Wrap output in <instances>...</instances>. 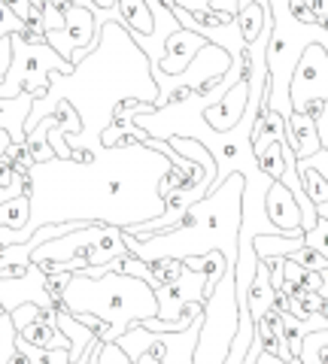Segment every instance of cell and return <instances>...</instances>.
<instances>
[{
  "label": "cell",
  "mask_w": 328,
  "mask_h": 364,
  "mask_svg": "<svg viewBox=\"0 0 328 364\" xmlns=\"http://www.w3.org/2000/svg\"><path fill=\"white\" fill-rule=\"evenodd\" d=\"M304 246H310V249H316V252H322L328 258V219L319 215L310 231H304Z\"/></svg>",
  "instance_id": "cell-17"
},
{
  "label": "cell",
  "mask_w": 328,
  "mask_h": 364,
  "mask_svg": "<svg viewBox=\"0 0 328 364\" xmlns=\"http://www.w3.org/2000/svg\"><path fill=\"white\" fill-rule=\"evenodd\" d=\"M4 4H6L9 9H13V13H16L21 21H25V18L31 16V0H4Z\"/></svg>",
  "instance_id": "cell-22"
},
{
  "label": "cell",
  "mask_w": 328,
  "mask_h": 364,
  "mask_svg": "<svg viewBox=\"0 0 328 364\" xmlns=\"http://www.w3.org/2000/svg\"><path fill=\"white\" fill-rule=\"evenodd\" d=\"M16 349L28 358V364H70V349L58 346V349H40V346H31L28 340H21L16 334Z\"/></svg>",
  "instance_id": "cell-14"
},
{
  "label": "cell",
  "mask_w": 328,
  "mask_h": 364,
  "mask_svg": "<svg viewBox=\"0 0 328 364\" xmlns=\"http://www.w3.org/2000/svg\"><path fill=\"white\" fill-rule=\"evenodd\" d=\"M95 364H134V361H131L128 352L116 343V340H110V343H100L97 346Z\"/></svg>",
  "instance_id": "cell-18"
},
{
  "label": "cell",
  "mask_w": 328,
  "mask_h": 364,
  "mask_svg": "<svg viewBox=\"0 0 328 364\" xmlns=\"http://www.w3.org/2000/svg\"><path fill=\"white\" fill-rule=\"evenodd\" d=\"M286 143L292 146L295 158H307L313 152H319V134H316V122L307 112H292L286 119Z\"/></svg>",
  "instance_id": "cell-7"
},
{
  "label": "cell",
  "mask_w": 328,
  "mask_h": 364,
  "mask_svg": "<svg viewBox=\"0 0 328 364\" xmlns=\"http://www.w3.org/2000/svg\"><path fill=\"white\" fill-rule=\"evenodd\" d=\"M6 198H9V195H6V191H4V188H0V203H4Z\"/></svg>",
  "instance_id": "cell-29"
},
{
  "label": "cell",
  "mask_w": 328,
  "mask_h": 364,
  "mask_svg": "<svg viewBox=\"0 0 328 364\" xmlns=\"http://www.w3.org/2000/svg\"><path fill=\"white\" fill-rule=\"evenodd\" d=\"M304 246V234L301 237H286V234H258L253 240V249H255V258L258 261H268V258H286L292 255L295 249Z\"/></svg>",
  "instance_id": "cell-10"
},
{
  "label": "cell",
  "mask_w": 328,
  "mask_h": 364,
  "mask_svg": "<svg viewBox=\"0 0 328 364\" xmlns=\"http://www.w3.org/2000/svg\"><path fill=\"white\" fill-rule=\"evenodd\" d=\"M286 258H292L295 264H301L304 270H313V273H322L328 267V258L322 252H316V249H310V246H301V249H295V252L286 255Z\"/></svg>",
  "instance_id": "cell-16"
},
{
  "label": "cell",
  "mask_w": 328,
  "mask_h": 364,
  "mask_svg": "<svg viewBox=\"0 0 328 364\" xmlns=\"http://www.w3.org/2000/svg\"><path fill=\"white\" fill-rule=\"evenodd\" d=\"M265 213H268V219L274 222L280 231H286V234H304L301 231V207H298V200L295 195L282 186V182H270L268 191H265Z\"/></svg>",
  "instance_id": "cell-6"
},
{
  "label": "cell",
  "mask_w": 328,
  "mask_h": 364,
  "mask_svg": "<svg viewBox=\"0 0 328 364\" xmlns=\"http://www.w3.org/2000/svg\"><path fill=\"white\" fill-rule=\"evenodd\" d=\"M289 100L292 112H307V116H319L322 104L328 100V52L325 46L310 43L301 52L289 82Z\"/></svg>",
  "instance_id": "cell-2"
},
{
  "label": "cell",
  "mask_w": 328,
  "mask_h": 364,
  "mask_svg": "<svg viewBox=\"0 0 328 364\" xmlns=\"http://www.w3.org/2000/svg\"><path fill=\"white\" fill-rule=\"evenodd\" d=\"M13 146H16L13 134H9L6 128H0V158H6L9 152H13Z\"/></svg>",
  "instance_id": "cell-23"
},
{
  "label": "cell",
  "mask_w": 328,
  "mask_h": 364,
  "mask_svg": "<svg viewBox=\"0 0 328 364\" xmlns=\"http://www.w3.org/2000/svg\"><path fill=\"white\" fill-rule=\"evenodd\" d=\"M97 9H107V13H116V0H92Z\"/></svg>",
  "instance_id": "cell-27"
},
{
  "label": "cell",
  "mask_w": 328,
  "mask_h": 364,
  "mask_svg": "<svg viewBox=\"0 0 328 364\" xmlns=\"http://www.w3.org/2000/svg\"><path fill=\"white\" fill-rule=\"evenodd\" d=\"M203 46H207V40H203L201 33H195V31L176 28L174 33H167L162 58H158V64L152 67L155 82H164V79H179L189 70V64L195 61V55L203 49Z\"/></svg>",
  "instance_id": "cell-5"
},
{
  "label": "cell",
  "mask_w": 328,
  "mask_h": 364,
  "mask_svg": "<svg viewBox=\"0 0 328 364\" xmlns=\"http://www.w3.org/2000/svg\"><path fill=\"white\" fill-rule=\"evenodd\" d=\"M21 340H28L31 346H40V349H58V346H67L70 349V340L61 334V328L55 322H31L18 331Z\"/></svg>",
  "instance_id": "cell-11"
},
{
  "label": "cell",
  "mask_w": 328,
  "mask_h": 364,
  "mask_svg": "<svg viewBox=\"0 0 328 364\" xmlns=\"http://www.w3.org/2000/svg\"><path fill=\"white\" fill-rule=\"evenodd\" d=\"M33 109L31 91H18L16 97H0V128L13 134L16 143H25V122Z\"/></svg>",
  "instance_id": "cell-8"
},
{
  "label": "cell",
  "mask_w": 328,
  "mask_h": 364,
  "mask_svg": "<svg viewBox=\"0 0 328 364\" xmlns=\"http://www.w3.org/2000/svg\"><path fill=\"white\" fill-rule=\"evenodd\" d=\"M25 31V21H21L13 9H9L4 0H0V37H9V33H21Z\"/></svg>",
  "instance_id": "cell-19"
},
{
  "label": "cell",
  "mask_w": 328,
  "mask_h": 364,
  "mask_svg": "<svg viewBox=\"0 0 328 364\" xmlns=\"http://www.w3.org/2000/svg\"><path fill=\"white\" fill-rule=\"evenodd\" d=\"M46 43L55 52L67 58L73 67H79V61H85L88 55L97 49L100 43V25L95 21L92 9L70 4L67 6V25L64 31H46Z\"/></svg>",
  "instance_id": "cell-3"
},
{
  "label": "cell",
  "mask_w": 328,
  "mask_h": 364,
  "mask_svg": "<svg viewBox=\"0 0 328 364\" xmlns=\"http://www.w3.org/2000/svg\"><path fill=\"white\" fill-rule=\"evenodd\" d=\"M155 301H158V316H162L164 322H174V318H179V310H183L186 304H191V301L207 304V273L186 267L176 282H167V286L155 289Z\"/></svg>",
  "instance_id": "cell-4"
},
{
  "label": "cell",
  "mask_w": 328,
  "mask_h": 364,
  "mask_svg": "<svg viewBox=\"0 0 328 364\" xmlns=\"http://www.w3.org/2000/svg\"><path fill=\"white\" fill-rule=\"evenodd\" d=\"M265 25H270L268 6H262V4H243L240 9H237V28H240L243 43H255Z\"/></svg>",
  "instance_id": "cell-12"
},
{
  "label": "cell",
  "mask_w": 328,
  "mask_h": 364,
  "mask_svg": "<svg viewBox=\"0 0 328 364\" xmlns=\"http://www.w3.org/2000/svg\"><path fill=\"white\" fill-rule=\"evenodd\" d=\"M176 6L189 9V13H198V9H210V0H174Z\"/></svg>",
  "instance_id": "cell-24"
},
{
  "label": "cell",
  "mask_w": 328,
  "mask_h": 364,
  "mask_svg": "<svg viewBox=\"0 0 328 364\" xmlns=\"http://www.w3.org/2000/svg\"><path fill=\"white\" fill-rule=\"evenodd\" d=\"M119 25L134 31V37H152L155 33V16L146 0H116Z\"/></svg>",
  "instance_id": "cell-9"
},
{
  "label": "cell",
  "mask_w": 328,
  "mask_h": 364,
  "mask_svg": "<svg viewBox=\"0 0 328 364\" xmlns=\"http://www.w3.org/2000/svg\"><path fill=\"white\" fill-rule=\"evenodd\" d=\"M16 325H13V316L6 310H0V364H9L16 355Z\"/></svg>",
  "instance_id": "cell-15"
},
{
  "label": "cell",
  "mask_w": 328,
  "mask_h": 364,
  "mask_svg": "<svg viewBox=\"0 0 328 364\" xmlns=\"http://www.w3.org/2000/svg\"><path fill=\"white\" fill-rule=\"evenodd\" d=\"M210 9H219V13L237 16V0H210Z\"/></svg>",
  "instance_id": "cell-25"
},
{
  "label": "cell",
  "mask_w": 328,
  "mask_h": 364,
  "mask_svg": "<svg viewBox=\"0 0 328 364\" xmlns=\"http://www.w3.org/2000/svg\"><path fill=\"white\" fill-rule=\"evenodd\" d=\"M313 122H316V134H319V146H322V149H328V100L322 104L319 116H316Z\"/></svg>",
  "instance_id": "cell-20"
},
{
  "label": "cell",
  "mask_w": 328,
  "mask_h": 364,
  "mask_svg": "<svg viewBox=\"0 0 328 364\" xmlns=\"http://www.w3.org/2000/svg\"><path fill=\"white\" fill-rule=\"evenodd\" d=\"M9 64H13V33L0 37V73H6Z\"/></svg>",
  "instance_id": "cell-21"
},
{
  "label": "cell",
  "mask_w": 328,
  "mask_h": 364,
  "mask_svg": "<svg viewBox=\"0 0 328 364\" xmlns=\"http://www.w3.org/2000/svg\"><path fill=\"white\" fill-rule=\"evenodd\" d=\"M28 225H31V198L28 195L6 198L0 203V228L21 231V228H28Z\"/></svg>",
  "instance_id": "cell-13"
},
{
  "label": "cell",
  "mask_w": 328,
  "mask_h": 364,
  "mask_svg": "<svg viewBox=\"0 0 328 364\" xmlns=\"http://www.w3.org/2000/svg\"><path fill=\"white\" fill-rule=\"evenodd\" d=\"M134 364H162V358H158V355H152V352L146 349V352H140V355L134 358Z\"/></svg>",
  "instance_id": "cell-26"
},
{
  "label": "cell",
  "mask_w": 328,
  "mask_h": 364,
  "mask_svg": "<svg viewBox=\"0 0 328 364\" xmlns=\"http://www.w3.org/2000/svg\"><path fill=\"white\" fill-rule=\"evenodd\" d=\"M316 291H319L322 298H325V304H328V267L322 270V282H319V289H316Z\"/></svg>",
  "instance_id": "cell-28"
},
{
  "label": "cell",
  "mask_w": 328,
  "mask_h": 364,
  "mask_svg": "<svg viewBox=\"0 0 328 364\" xmlns=\"http://www.w3.org/2000/svg\"><path fill=\"white\" fill-rule=\"evenodd\" d=\"M64 310L70 313H92L110 322V340H119L137 318L158 316L155 291L143 279L131 277L125 270H110L100 279L83 277L73 270L70 286L64 291Z\"/></svg>",
  "instance_id": "cell-1"
}]
</instances>
